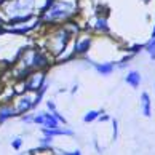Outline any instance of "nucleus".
Segmentation results:
<instances>
[{
  "instance_id": "f257e3e1",
  "label": "nucleus",
  "mask_w": 155,
  "mask_h": 155,
  "mask_svg": "<svg viewBox=\"0 0 155 155\" xmlns=\"http://www.w3.org/2000/svg\"><path fill=\"white\" fill-rule=\"evenodd\" d=\"M75 13H77V3L74 0H56V2H51L47 7V11H45L42 19L43 22L53 24V22L71 19Z\"/></svg>"
},
{
  "instance_id": "f03ea898",
  "label": "nucleus",
  "mask_w": 155,
  "mask_h": 155,
  "mask_svg": "<svg viewBox=\"0 0 155 155\" xmlns=\"http://www.w3.org/2000/svg\"><path fill=\"white\" fill-rule=\"evenodd\" d=\"M69 38H71V32H69L67 29H59V31L53 35V45H51V51H53L54 54H61L62 51H64V48H66Z\"/></svg>"
},
{
  "instance_id": "7ed1b4c3",
  "label": "nucleus",
  "mask_w": 155,
  "mask_h": 155,
  "mask_svg": "<svg viewBox=\"0 0 155 155\" xmlns=\"http://www.w3.org/2000/svg\"><path fill=\"white\" fill-rule=\"evenodd\" d=\"M34 123L42 125L43 128H58L61 122L54 117V114L43 112V114H38V115L34 117Z\"/></svg>"
},
{
  "instance_id": "20e7f679",
  "label": "nucleus",
  "mask_w": 155,
  "mask_h": 155,
  "mask_svg": "<svg viewBox=\"0 0 155 155\" xmlns=\"http://www.w3.org/2000/svg\"><path fill=\"white\" fill-rule=\"evenodd\" d=\"M45 72H35V74H31L29 78L26 82V90L27 91H38L40 88L45 85Z\"/></svg>"
},
{
  "instance_id": "39448f33",
  "label": "nucleus",
  "mask_w": 155,
  "mask_h": 155,
  "mask_svg": "<svg viewBox=\"0 0 155 155\" xmlns=\"http://www.w3.org/2000/svg\"><path fill=\"white\" fill-rule=\"evenodd\" d=\"M32 7H34V0H15L8 10V13L19 15V13H24V11H31Z\"/></svg>"
},
{
  "instance_id": "423d86ee",
  "label": "nucleus",
  "mask_w": 155,
  "mask_h": 155,
  "mask_svg": "<svg viewBox=\"0 0 155 155\" xmlns=\"http://www.w3.org/2000/svg\"><path fill=\"white\" fill-rule=\"evenodd\" d=\"M93 66L99 75H110L115 71V64L114 62H97V64H93Z\"/></svg>"
},
{
  "instance_id": "0eeeda50",
  "label": "nucleus",
  "mask_w": 155,
  "mask_h": 155,
  "mask_svg": "<svg viewBox=\"0 0 155 155\" xmlns=\"http://www.w3.org/2000/svg\"><path fill=\"white\" fill-rule=\"evenodd\" d=\"M125 82L128 85H131V88H137L141 85V82H142V77H141V74L137 71H131V72L126 74Z\"/></svg>"
},
{
  "instance_id": "6e6552de",
  "label": "nucleus",
  "mask_w": 155,
  "mask_h": 155,
  "mask_svg": "<svg viewBox=\"0 0 155 155\" xmlns=\"http://www.w3.org/2000/svg\"><path fill=\"white\" fill-rule=\"evenodd\" d=\"M34 107V99H31V97H21V99L18 101V107H16V112L19 114H24L27 110H31V109Z\"/></svg>"
},
{
  "instance_id": "1a4fd4ad",
  "label": "nucleus",
  "mask_w": 155,
  "mask_h": 155,
  "mask_svg": "<svg viewBox=\"0 0 155 155\" xmlns=\"http://www.w3.org/2000/svg\"><path fill=\"white\" fill-rule=\"evenodd\" d=\"M90 47H91V38L90 37L80 38L77 42V45H75V54H87Z\"/></svg>"
},
{
  "instance_id": "9d476101",
  "label": "nucleus",
  "mask_w": 155,
  "mask_h": 155,
  "mask_svg": "<svg viewBox=\"0 0 155 155\" xmlns=\"http://www.w3.org/2000/svg\"><path fill=\"white\" fill-rule=\"evenodd\" d=\"M141 107H142V115L150 117L152 115V104H150V96L147 93L141 94Z\"/></svg>"
},
{
  "instance_id": "9b49d317",
  "label": "nucleus",
  "mask_w": 155,
  "mask_h": 155,
  "mask_svg": "<svg viewBox=\"0 0 155 155\" xmlns=\"http://www.w3.org/2000/svg\"><path fill=\"white\" fill-rule=\"evenodd\" d=\"M43 134L47 136H74V131L72 130H61L59 126L58 128H43Z\"/></svg>"
},
{
  "instance_id": "f8f14e48",
  "label": "nucleus",
  "mask_w": 155,
  "mask_h": 155,
  "mask_svg": "<svg viewBox=\"0 0 155 155\" xmlns=\"http://www.w3.org/2000/svg\"><path fill=\"white\" fill-rule=\"evenodd\" d=\"M15 115H18V112H16V109H13L11 106H3V107H0V123L7 122L8 118L15 117Z\"/></svg>"
},
{
  "instance_id": "ddd939ff",
  "label": "nucleus",
  "mask_w": 155,
  "mask_h": 155,
  "mask_svg": "<svg viewBox=\"0 0 155 155\" xmlns=\"http://www.w3.org/2000/svg\"><path fill=\"white\" fill-rule=\"evenodd\" d=\"M94 29H96L97 32H107V31H109L107 19H106V18H97V19H96V24H94Z\"/></svg>"
},
{
  "instance_id": "4468645a",
  "label": "nucleus",
  "mask_w": 155,
  "mask_h": 155,
  "mask_svg": "<svg viewBox=\"0 0 155 155\" xmlns=\"http://www.w3.org/2000/svg\"><path fill=\"white\" fill-rule=\"evenodd\" d=\"M101 115V110H90L87 112V115L83 117V122L85 123H91V122H94V120H97Z\"/></svg>"
},
{
  "instance_id": "2eb2a0df",
  "label": "nucleus",
  "mask_w": 155,
  "mask_h": 155,
  "mask_svg": "<svg viewBox=\"0 0 155 155\" xmlns=\"http://www.w3.org/2000/svg\"><path fill=\"white\" fill-rule=\"evenodd\" d=\"M144 50L147 51L149 54H150V58L155 61V37H152V40L144 47Z\"/></svg>"
},
{
  "instance_id": "dca6fc26",
  "label": "nucleus",
  "mask_w": 155,
  "mask_h": 155,
  "mask_svg": "<svg viewBox=\"0 0 155 155\" xmlns=\"http://www.w3.org/2000/svg\"><path fill=\"white\" fill-rule=\"evenodd\" d=\"M51 141H53V137L45 134L43 139H40V147H42V149H47V147H50V146H51Z\"/></svg>"
},
{
  "instance_id": "f3484780",
  "label": "nucleus",
  "mask_w": 155,
  "mask_h": 155,
  "mask_svg": "<svg viewBox=\"0 0 155 155\" xmlns=\"http://www.w3.org/2000/svg\"><path fill=\"white\" fill-rule=\"evenodd\" d=\"M112 126H114V141H117V136H118V122L117 120H112Z\"/></svg>"
},
{
  "instance_id": "a211bd4d",
  "label": "nucleus",
  "mask_w": 155,
  "mask_h": 155,
  "mask_svg": "<svg viewBox=\"0 0 155 155\" xmlns=\"http://www.w3.org/2000/svg\"><path fill=\"white\" fill-rule=\"evenodd\" d=\"M11 146H13V149H16V150H18V149L22 146V139H21V137H15L13 142H11Z\"/></svg>"
},
{
  "instance_id": "6ab92c4d",
  "label": "nucleus",
  "mask_w": 155,
  "mask_h": 155,
  "mask_svg": "<svg viewBox=\"0 0 155 155\" xmlns=\"http://www.w3.org/2000/svg\"><path fill=\"white\" fill-rule=\"evenodd\" d=\"M47 107L51 110V114H54V112H56V106H54V102H53V101H48V102H47Z\"/></svg>"
},
{
  "instance_id": "aec40b11",
  "label": "nucleus",
  "mask_w": 155,
  "mask_h": 155,
  "mask_svg": "<svg viewBox=\"0 0 155 155\" xmlns=\"http://www.w3.org/2000/svg\"><path fill=\"white\" fill-rule=\"evenodd\" d=\"M22 122H34V115H26V117H22Z\"/></svg>"
},
{
  "instance_id": "412c9836",
  "label": "nucleus",
  "mask_w": 155,
  "mask_h": 155,
  "mask_svg": "<svg viewBox=\"0 0 155 155\" xmlns=\"http://www.w3.org/2000/svg\"><path fill=\"white\" fill-rule=\"evenodd\" d=\"M97 120H101V122H106V120H110V117L109 115H99V118Z\"/></svg>"
},
{
  "instance_id": "4be33fe9",
  "label": "nucleus",
  "mask_w": 155,
  "mask_h": 155,
  "mask_svg": "<svg viewBox=\"0 0 155 155\" xmlns=\"http://www.w3.org/2000/svg\"><path fill=\"white\" fill-rule=\"evenodd\" d=\"M152 37H155V27H153V32H152Z\"/></svg>"
}]
</instances>
